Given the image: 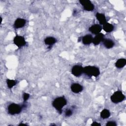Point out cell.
Wrapping results in <instances>:
<instances>
[{
  "label": "cell",
  "mask_w": 126,
  "mask_h": 126,
  "mask_svg": "<svg viewBox=\"0 0 126 126\" xmlns=\"http://www.w3.org/2000/svg\"><path fill=\"white\" fill-rule=\"evenodd\" d=\"M102 42L105 47L107 49L112 48L115 44L113 41L109 38H104Z\"/></svg>",
  "instance_id": "13"
},
{
  "label": "cell",
  "mask_w": 126,
  "mask_h": 126,
  "mask_svg": "<svg viewBox=\"0 0 126 126\" xmlns=\"http://www.w3.org/2000/svg\"><path fill=\"white\" fill-rule=\"evenodd\" d=\"M91 125L92 126H100L101 124L99 123L96 122H93V123Z\"/></svg>",
  "instance_id": "23"
},
{
  "label": "cell",
  "mask_w": 126,
  "mask_h": 126,
  "mask_svg": "<svg viewBox=\"0 0 126 126\" xmlns=\"http://www.w3.org/2000/svg\"><path fill=\"white\" fill-rule=\"evenodd\" d=\"M67 104V101L64 96H60L55 98L52 102L53 106L59 112L62 114L63 108Z\"/></svg>",
  "instance_id": "1"
},
{
  "label": "cell",
  "mask_w": 126,
  "mask_h": 126,
  "mask_svg": "<svg viewBox=\"0 0 126 126\" xmlns=\"http://www.w3.org/2000/svg\"><path fill=\"white\" fill-rule=\"evenodd\" d=\"M83 73V67L80 65H75L71 69V73L75 77H79Z\"/></svg>",
  "instance_id": "7"
},
{
  "label": "cell",
  "mask_w": 126,
  "mask_h": 126,
  "mask_svg": "<svg viewBox=\"0 0 126 126\" xmlns=\"http://www.w3.org/2000/svg\"><path fill=\"white\" fill-rule=\"evenodd\" d=\"M96 18L97 20L98 21L100 25H104L105 23H106V18L104 14L100 13L97 12L96 14Z\"/></svg>",
  "instance_id": "15"
},
{
  "label": "cell",
  "mask_w": 126,
  "mask_h": 126,
  "mask_svg": "<svg viewBox=\"0 0 126 126\" xmlns=\"http://www.w3.org/2000/svg\"><path fill=\"white\" fill-rule=\"evenodd\" d=\"M79 2L83 6L84 9L86 11H92L94 9V4L89 0H80Z\"/></svg>",
  "instance_id": "5"
},
{
  "label": "cell",
  "mask_w": 126,
  "mask_h": 126,
  "mask_svg": "<svg viewBox=\"0 0 126 126\" xmlns=\"http://www.w3.org/2000/svg\"><path fill=\"white\" fill-rule=\"evenodd\" d=\"M83 73L88 76L96 77L100 74V70L97 67L88 65L83 68Z\"/></svg>",
  "instance_id": "2"
},
{
  "label": "cell",
  "mask_w": 126,
  "mask_h": 126,
  "mask_svg": "<svg viewBox=\"0 0 126 126\" xmlns=\"http://www.w3.org/2000/svg\"><path fill=\"white\" fill-rule=\"evenodd\" d=\"M21 125H27L25 124H20L19 125V126H21Z\"/></svg>",
  "instance_id": "24"
},
{
  "label": "cell",
  "mask_w": 126,
  "mask_h": 126,
  "mask_svg": "<svg viewBox=\"0 0 126 126\" xmlns=\"http://www.w3.org/2000/svg\"><path fill=\"white\" fill-rule=\"evenodd\" d=\"M104 36V34L101 32L96 34L94 36V37L93 38V41H92L93 43L95 46L98 45L103 40Z\"/></svg>",
  "instance_id": "11"
},
{
  "label": "cell",
  "mask_w": 126,
  "mask_h": 126,
  "mask_svg": "<svg viewBox=\"0 0 126 126\" xmlns=\"http://www.w3.org/2000/svg\"><path fill=\"white\" fill-rule=\"evenodd\" d=\"M102 28L103 30L106 32H111L113 31L114 29V26L108 22H106L104 25H103V27Z\"/></svg>",
  "instance_id": "16"
},
{
  "label": "cell",
  "mask_w": 126,
  "mask_h": 126,
  "mask_svg": "<svg viewBox=\"0 0 126 126\" xmlns=\"http://www.w3.org/2000/svg\"><path fill=\"white\" fill-rule=\"evenodd\" d=\"M26 24V21L23 18H17L14 22V28L15 29H19L24 27Z\"/></svg>",
  "instance_id": "9"
},
{
  "label": "cell",
  "mask_w": 126,
  "mask_h": 126,
  "mask_svg": "<svg viewBox=\"0 0 126 126\" xmlns=\"http://www.w3.org/2000/svg\"><path fill=\"white\" fill-rule=\"evenodd\" d=\"M22 110V107L21 105L14 103L10 104L7 107V111L8 114L12 115L20 113Z\"/></svg>",
  "instance_id": "3"
},
{
  "label": "cell",
  "mask_w": 126,
  "mask_h": 126,
  "mask_svg": "<svg viewBox=\"0 0 126 126\" xmlns=\"http://www.w3.org/2000/svg\"><path fill=\"white\" fill-rule=\"evenodd\" d=\"M6 82L7 87L9 89H11L13 87L15 86L17 84V81L14 80L9 79H6Z\"/></svg>",
  "instance_id": "19"
},
{
  "label": "cell",
  "mask_w": 126,
  "mask_h": 126,
  "mask_svg": "<svg viewBox=\"0 0 126 126\" xmlns=\"http://www.w3.org/2000/svg\"><path fill=\"white\" fill-rule=\"evenodd\" d=\"M126 64V60L125 58H121L117 61L115 63V66L118 68L124 67Z\"/></svg>",
  "instance_id": "17"
},
{
  "label": "cell",
  "mask_w": 126,
  "mask_h": 126,
  "mask_svg": "<svg viewBox=\"0 0 126 126\" xmlns=\"http://www.w3.org/2000/svg\"><path fill=\"white\" fill-rule=\"evenodd\" d=\"M106 126H116L117 124L114 121H108L106 124Z\"/></svg>",
  "instance_id": "22"
},
{
  "label": "cell",
  "mask_w": 126,
  "mask_h": 126,
  "mask_svg": "<svg viewBox=\"0 0 126 126\" xmlns=\"http://www.w3.org/2000/svg\"><path fill=\"white\" fill-rule=\"evenodd\" d=\"M30 96V95L29 94L26 93H24L23 94V98L24 101L26 102V101H27L28 100V99L29 98Z\"/></svg>",
  "instance_id": "21"
},
{
  "label": "cell",
  "mask_w": 126,
  "mask_h": 126,
  "mask_svg": "<svg viewBox=\"0 0 126 126\" xmlns=\"http://www.w3.org/2000/svg\"><path fill=\"white\" fill-rule=\"evenodd\" d=\"M102 29V28L101 26L99 24H94L91 26L89 29V31L92 32L93 34H97L99 33H100L101 30Z\"/></svg>",
  "instance_id": "8"
},
{
  "label": "cell",
  "mask_w": 126,
  "mask_h": 126,
  "mask_svg": "<svg viewBox=\"0 0 126 126\" xmlns=\"http://www.w3.org/2000/svg\"><path fill=\"white\" fill-rule=\"evenodd\" d=\"M93 37L91 34H86L82 37V41L85 45H89L93 41Z\"/></svg>",
  "instance_id": "14"
},
{
  "label": "cell",
  "mask_w": 126,
  "mask_h": 126,
  "mask_svg": "<svg viewBox=\"0 0 126 126\" xmlns=\"http://www.w3.org/2000/svg\"><path fill=\"white\" fill-rule=\"evenodd\" d=\"M70 89L73 93L78 94L83 91V87L79 83H73L71 85Z\"/></svg>",
  "instance_id": "10"
},
{
  "label": "cell",
  "mask_w": 126,
  "mask_h": 126,
  "mask_svg": "<svg viewBox=\"0 0 126 126\" xmlns=\"http://www.w3.org/2000/svg\"><path fill=\"white\" fill-rule=\"evenodd\" d=\"M73 111L71 109H67L65 111V116L66 117H69L72 115Z\"/></svg>",
  "instance_id": "20"
},
{
  "label": "cell",
  "mask_w": 126,
  "mask_h": 126,
  "mask_svg": "<svg viewBox=\"0 0 126 126\" xmlns=\"http://www.w3.org/2000/svg\"><path fill=\"white\" fill-rule=\"evenodd\" d=\"M111 100L114 103H118L123 101L125 99V95L120 91L114 92L110 97Z\"/></svg>",
  "instance_id": "4"
},
{
  "label": "cell",
  "mask_w": 126,
  "mask_h": 126,
  "mask_svg": "<svg viewBox=\"0 0 126 126\" xmlns=\"http://www.w3.org/2000/svg\"><path fill=\"white\" fill-rule=\"evenodd\" d=\"M100 115V117L102 119H106L110 117V113L108 109H104L101 111Z\"/></svg>",
  "instance_id": "18"
},
{
  "label": "cell",
  "mask_w": 126,
  "mask_h": 126,
  "mask_svg": "<svg viewBox=\"0 0 126 126\" xmlns=\"http://www.w3.org/2000/svg\"><path fill=\"white\" fill-rule=\"evenodd\" d=\"M57 42V39L52 36H49L45 38L44 39V43L46 45L49 46V48H51V47H52L55 43H56Z\"/></svg>",
  "instance_id": "12"
},
{
  "label": "cell",
  "mask_w": 126,
  "mask_h": 126,
  "mask_svg": "<svg viewBox=\"0 0 126 126\" xmlns=\"http://www.w3.org/2000/svg\"><path fill=\"white\" fill-rule=\"evenodd\" d=\"M13 43L19 48L24 46L26 44V41L25 38L21 35H16L13 39Z\"/></svg>",
  "instance_id": "6"
}]
</instances>
